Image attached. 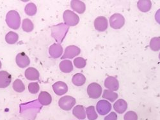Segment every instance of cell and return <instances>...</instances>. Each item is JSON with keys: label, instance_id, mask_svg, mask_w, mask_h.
<instances>
[{"label": "cell", "instance_id": "cell-16", "mask_svg": "<svg viewBox=\"0 0 160 120\" xmlns=\"http://www.w3.org/2000/svg\"><path fill=\"white\" fill-rule=\"evenodd\" d=\"M114 110L118 114L124 113L128 109V103L123 99H119L113 105Z\"/></svg>", "mask_w": 160, "mask_h": 120}, {"label": "cell", "instance_id": "cell-29", "mask_svg": "<svg viewBox=\"0 0 160 120\" xmlns=\"http://www.w3.org/2000/svg\"><path fill=\"white\" fill-rule=\"evenodd\" d=\"M13 88L18 93H22L25 90V86L21 80L16 79L13 83Z\"/></svg>", "mask_w": 160, "mask_h": 120}, {"label": "cell", "instance_id": "cell-35", "mask_svg": "<svg viewBox=\"0 0 160 120\" xmlns=\"http://www.w3.org/2000/svg\"><path fill=\"white\" fill-rule=\"evenodd\" d=\"M2 62H1V61H0V69H1V68H2Z\"/></svg>", "mask_w": 160, "mask_h": 120}, {"label": "cell", "instance_id": "cell-20", "mask_svg": "<svg viewBox=\"0 0 160 120\" xmlns=\"http://www.w3.org/2000/svg\"><path fill=\"white\" fill-rule=\"evenodd\" d=\"M60 69L63 73H70L73 70V65L69 60H63L60 63Z\"/></svg>", "mask_w": 160, "mask_h": 120}, {"label": "cell", "instance_id": "cell-19", "mask_svg": "<svg viewBox=\"0 0 160 120\" xmlns=\"http://www.w3.org/2000/svg\"><path fill=\"white\" fill-rule=\"evenodd\" d=\"M73 115L79 119H84L86 118V113L84 107L82 105H76L72 111Z\"/></svg>", "mask_w": 160, "mask_h": 120}, {"label": "cell", "instance_id": "cell-34", "mask_svg": "<svg viewBox=\"0 0 160 120\" xmlns=\"http://www.w3.org/2000/svg\"><path fill=\"white\" fill-rule=\"evenodd\" d=\"M155 19L158 24H160V9H159L155 14Z\"/></svg>", "mask_w": 160, "mask_h": 120}, {"label": "cell", "instance_id": "cell-8", "mask_svg": "<svg viewBox=\"0 0 160 120\" xmlns=\"http://www.w3.org/2000/svg\"><path fill=\"white\" fill-rule=\"evenodd\" d=\"M96 109L100 115H106L111 111L112 105L107 100H101L98 102Z\"/></svg>", "mask_w": 160, "mask_h": 120}, {"label": "cell", "instance_id": "cell-2", "mask_svg": "<svg viewBox=\"0 0 160 120\" xmlns=\"http://www.w3.org/2000/svg\"><path fill=\"white\" fill-rule=\"evenodd\" d=\"M6 22L9 28L18 30L21 25V17L19 13L15 10L9 11L6 16Z\"/></svg>", "mask_w": 160, "mask_h": 120}, {"label": "cell", "instance_id": "cell-24", "mask_svg": "<svg viewBox=\"0 0 160 120\" xmlns=\"http://www.w3.org/2000/svg\"><path fill=\"white\" fill-rule=\"evenodd\" d=\"M19 39V35L13 31L8 32L5 36V41L9 44H16Z\"/></svg>", "mask_w": 160, "mask_h": 120}, {"label": "cell", "instance_id": "cell-3", "mask_svg": "<svg viewBox=\"0 0 160 120\" xmlns=\"http://www.w3.org/2000/svg\"><path fill=\"white\" fill-rule=\"evenodd\" d=\"M63 19L65 24L68 26H76L79 22V18L78 16L71 10H67L64 12L63 15Z\"/></svg>", "mask_w": 160, "mask_h": 120}, {"label": "cell", "instance_id": "cell-33", "mask_svg": "<svg viewBox=\"0 0 160 120\" xmlns=\"http://www.w3.org/2000/svg\"><path fill=\"white\" fill-rule=\"evenodd\" d=\"M104 120H117V115L115 113L112 112L109 115L104 118Z\"/></svg>", "mask_w": 160, "mask_h": 120}, {"label": "cell", "instance_id": "cell-11", "mask_svg": "<svg viewBox=\"0 0 160 120\" xmlns=\"http://www.w3.org/2000/svg\"><path fill=\"white\" fill-rule=\"evenodd\" d=\"M104 86L112 91H117L119 88V83L115 77L109 76L105 79Z\"/></svg>", "mask_w": 160, "mask_h": 120}, {"label": "cell", "instance_id": "cell-26", "mask_svg": "<svg viewBox=\"0 0 160 120\" xmlns=\"http://www.w3.org/2000/svg\"><path fill=\"white\" fill-rule=\"evenodd\" d=\"M25 13L29 16H33L36 14L37 8L36 5L33 3H30L25 7Z\"/></svg>", "mask_w": 160, "mask_h": 120}, {"label": "cell", "instance_id": "cell-1", "mask_svg": "<svg viewBox=\"0 0 160 120\" xmlns=\"http://www.w3.org/2000/svg\"><path fill=\"white\" fill-rule=\"evenodd\" d=\"M69 31V27L65 24H59L51 27V36L60 44L62 42L66 34Z\"/></svg>", "mask_w": 160, "mask_h": 120}, {"label": "cell", "instance_id": "cell-5", "mask_svg": "<svg viewBox=\"0 0 160 120\" xmlns=\"http://www.w3.org/2000/svg\"><path fill=\"white\" fill-rule=\"evenodd\" d=\"M87 93L91 98H99L102 93V87L98 83H92L87 87Z\"/></svg>", "mask_w": 160, "mask_h": 120}, {"label": "cell", "instance_id": "cell-21", "mask_svg": "<svg viewBox=\"0 0 160 120\" xmlns=\"http://www.w3.org/2000/svg\"><path fill=\"white\" fill-rule=\"evenodd\" d=\"M138 8L142 12H149L152 7V3L149 0H140L137 3Z\"/></svg>", "mask_w": 160, "mask_h": 120}, {"label": "cell", "instance_id": "cell-23", "mask_svg": "<svg viewBox=\"0 0 160 120\" xmlns=\"http://www.w3.org/2000/svg\"><path fill=\"white\" fill-rule=\"evenodd\" d=\"M102 98L108 100L111 102H114L118 98V94L111 90L105 89L102 94Z\"/></svg>", "mask_w": 160, "mask_h": 120}, {"label": "cell", "instance_id": "cell-25", "mask_svg": "<svg viewBox=\"0 0 160 120\" xmlns=\"http://www.w3.org/2000/svg\"><path fill=\"white\" fill-rule=\"evenodd\" d=\"M22 28L25 32H31L34 28L33 22L29 19H25L22 21Z\"/></svg>", "mask_w": 160, "mask_h": 120}, {"label": "cell", "instance_id": "cell-30", "mask_svg": "<svg viewBox=\"0 0 160 120\" xmlns=\"http://www.w3.org/2000/svg\"><path fill=\"white\" fill-rule=\"evenodd\" d=\"M74 65L78 69H83L87 65V61L84 58L82 57H78L74 59Z\"/></svg>", "mask_w": 160, "mask_h": 120}, {"label": "cell", "instance_id": "cell-6", "mask_svg": "<svg viewBox=\"0 0 160 120\" xmlns=\"http://www.w3.org/2000/svg\"><path fill=\"white\" fill-rule=\"evenodd\" d=\"M125 24V19L120 14H115L110 17V24L113 29L121 28Z\"/></svg>", "mask_w": 160, "mask_h": 120}, {"label": "cell", "instance_id": "cell-7", "mask_svg": "<svg viewBox=\"0 0 160 120\" xmlns=\"http://www.w3.org/2000/svg\"><path fill=\"white\" fill-rule=\"evenodd\" d=\"M80 52H81V50L78 47L75 46H69L66 47L64 54L61 58L62 60L67 58L72 59L73 58L78 56L80 54Z\"/></svg>", "mask_w": 160, "mask_h": 120}, {"label": "cell", "instance_id": "cell-15", "mask_svg": "<svg viewBox=\"0 0 160 120\" xmlns=\"http://www.w3.org/2000/svg\"><path fill=\"white\" fill-rule=\"evenodd\" d=\"M71 7L74 11L78 12V14H83L86 9L85 4L83 2L78 1V0H72V1H71Z\"/></svg>", "mask_w": 160, "mask_h": 120}, {"label": "cell", "instance_id": "cell-13", "mask_svg": "<svg viewBox=\"0 0 160 120\" xmlns=\"http://www.w3.org/2000/svg\"><path fill=\"white\" fill-rule=\"evenodd\" d=\"M49 52L51 58H58L63 54V48L60 44H54L50 46Z\"/></svg>", "mask_w": 160, "mask_h": 120}, {"label": "cell", "instance_id": "cell-17", "mask_svg": "<svg viewBox=\"0 0 160 120\" xmlns=\"http://www.w3.org/2000/svg\"><path fill=\"white\" fill-rule=\"evenodd\" d=\"M38 102L42 105H48L52 102V97L47 91H42L38 95Z\"/></svg>", "mask_w": 160, "mask_h": 120}, {"label": "cell", "instance_id": "cell-22", "mask_svg": "<svg viewBox=\"0 0 160 120\" xmlns=\"http://www.w3.org/2000/svg\"><path fill=\"white\" fill-rule=\"evenodd\" d=\"M72 83L77 86H82L86 82V78L85 75L82 74H75L72 79Z\"/></svg>", "mask_w": 160, "mask_h": 120}, {"label": "cell", "instance_id": "cell-31", "mask_svg": "<svg viewBox=\"0 0 160 120\" xmlns=\"http://www.w3.org/2000/svg\"><path fill=\"white\" fill-rule=\"evenodd\" d=\"M40 89V86L37 83H31L28 85V90L32 94H36Z\"/></svg>", "mask_w": 160, "mask_h": 120}, {"label": "cell", "instance_id": "cell-9", "mask_svg": "<svg viewBox=\"0 0 160 120\" xmlns=\"http://www.w3.org/2000/svg\"><path fill=\"white\" fill-rule=\"evenodd\" d=\"M108 20L105 17L100 16L97 17L94 21V27L96 30L100 32L104 31L108 28Z\"/></svg>", "mask_w": 160, "mask_h": 120}, {"label": "cell", "instance_id": "cell-28", "mask_svg": "<svg viewBox=\"0 0 160 120\" xmlns=\"http://www.w3.org/2000/svg\"><path fill=\"white\" fill-rule=\"evenodd\" d=\"M150 48L154 51H158L160 50V37L152 38L149 44Z\"/></svg>", "mask_w": 160, "mask_h": 120}, {"label": "cell", "instance_id": "cell-27", "mask_svg": "<svg viewBox=\"0 0 160 120\" xmlns=\"http://www.w3.org/2000/svg\"><path fill=\"white\" fill-rule=\"evenodd\" d=\"M86 114L89 120H96L98 116L94 106H89L86 109Z\"/></svg>", "mask_w": 160, "mask_h": 120}, {"label": "cell", "instance_id": "cell-32", "mask_svg": "<svg viewBox=\"0 0 160 120\" xmlns=\"http://www.w3.org/2000/svg\"><path fill=\"white\" fill-rule=\"evenodd\" d=\"M124 120H138V116L134 111H128L124 117Z\"/></svg>", "mask_w": 160, "mask_h": 120}, {"label": "cell", "instance_id": "cell-4", "mask_svg": "<svg viewBox=\"0 0 160 120\" xmlns=\"http://www.w3.org/2000/svg\"><path fill=\"white\" fill-rule=\"evenodd\" d=\"M76 103V99L71 96H64L59 100L60 108L65 111H70Z\"/></svg>", "mask_w": 160, "mask_h": 120}, {"label": "cell", "instance_id": "cell-12", "mask_svg": "<svg viewBox=\"0 0 160 120\" xmlns=\"http://www.w3.org/2000/svg\"><path fill=\"white\" fill-rule=\"evenodd\" d=\"M52 89L56 95H63L68 91V86L66 83L62 81H58L52 85Z\"/></svg>", "mask_w": 160, "mask_h": 120}, {"label": "cell", "instance_id": "cell-18", "mask_svg": "<svg viewBox=\"0 0 160 120\" xmlns=\"http://www.w3.org/2000/svg\"><path fill=\"white\" fill-rule=\"evenodd\" d=\"M38 71L33 67L28 68L25 71V77L30 81H36L39 78Z\"/></svg>", "mask_w": 160, "mask_h": 120}, {"label": "cell", "instance_id": "cell-36", "mask_svg": "<svg viewBox=\"0 0 160 120\" xmlns=\"http://www.w3.org/2000/svg\"><path fill=\"white\" fill-rule=\"evenodd\" d=\"M159 60H160V53H159Z\"/></svg>", "mask_w": 160, "mask_h": 120}, {"label": "cell", "instance_id": "cell-10", "mask_svg": "<svg viewBox=\"0 0 160 120\" xmlns=\"http://www.w3.org/2000/svg\"><path fill=\"white\" fill-rule=\"evenodd\" d=\"M16 61L18 66L20 68H26L30 65V60L28 56L24 52H20L17 55Z\"/></svg>", "mask_w": 160, "mask_h": 120}, {"label": "cell", "instance_id": "cell-14", "mask_svg": "<svg viewBox=\"0 0 160 120\" xmlns=\"http://www.w3.org/2000/svg\"><path fill=\"white\" fill-rule=\"evenodd\" d=\"M12 76L6 71H0V88H5L11 83Z\"/></svg>", "mask_w": 160, "mask_h": 120}]
</instances>
